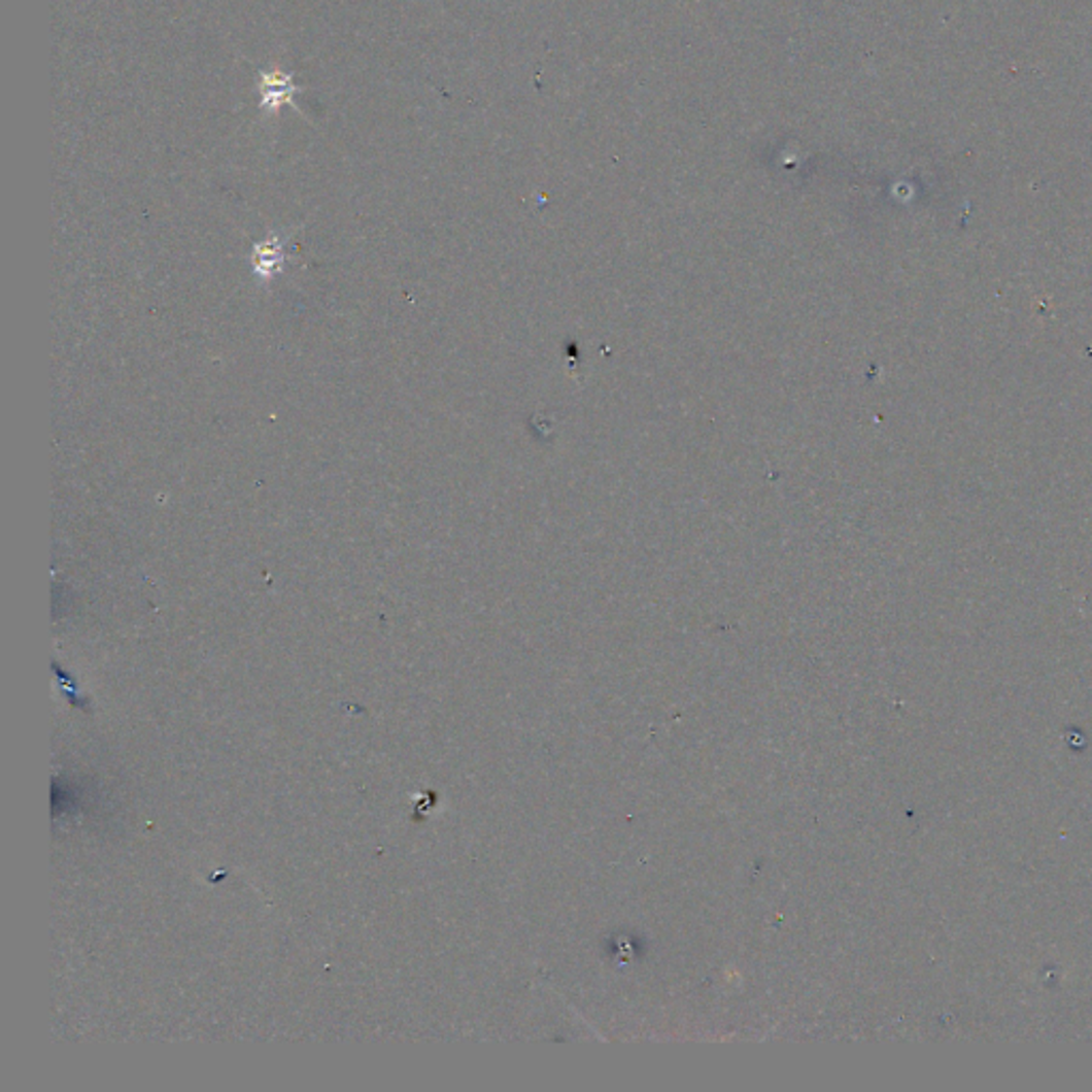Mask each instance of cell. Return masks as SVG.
Listing matches in <instances>:
<instances>
[{
  "mask_svg": "<svg viewBox=\"0 0 1092 1092\" xmlns=\"http://www.w3.org/2000/svg\"><path fill=\"white\" fill-rule=\"evenodd\" d=\"M259 79H261L259 107L263 111L278 113L282 107L293 105L295 95L299 93V88L293 83V75L282 73L280 69H271V71H261Z\"/></svg>",
  "mask_w": 1092,
  "mask_h": 1092,
  "instance_id": "cell-1",
  "label": "cell"
},
{
  "mask_svg": "<svg viewBox=\"0 0 1092 1092\" xmlns=\"http://www.w3.org/2000/svg\"><path fill=\"white\" fill-rule=\"evenodd\" d=\"M257 261H259V269L261 267H273V263H280L282 261L280 246L276 244V241H269V244H261L257 248Z\"/></svg>",
  "mask_w": 1092,
  "mask_h": 1092,
  "instance_id": "cell-2",
  "label": "cell"
}]
</instances>
